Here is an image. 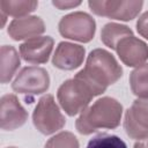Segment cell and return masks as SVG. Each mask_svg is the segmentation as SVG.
Wrapping results in <instances>:
<instances>
[{"instance_id":"1","label":"cell","mask_w":148,"mask_h":148,"mask_svg":"<svg viewBox=\"0 0 148 148\" xmlns=\"http://www.w3.org/2000/svg\"><path fill=\"white\" fill-rule=\"evenodd\" d=\"M121 75L123 68L116 58L104 49H95L89 53L84 68L75 76L87 83L97 96L103 94L110 84L116 83Z\"/></svg>"},{"instance_id":"2","label":"cell","mask_w":148,"mask_h":148,"mask_svg":"<svg viewBox=\"0 0 148 148\" xmlns=\"http://www.w3.org/2000/svg\"><path fill=\"white\" fill-rule=\"evenodd\" d=\"M123 114L121 104L112 97H102L83 110L76 119L75 127L79 133L88 135L101 128H116Z\"/></svg>"},{"instance_id":"3","label":"cell","mask_w":148,"mask_h":148,"mask_svg":"<svg viewBox=\"0 0 148 148\" xmlns=\"http://www.w3.org/2000/svg\"><path fill=\"white\" fill-rule=\"evenodd\" d=\"M95 97L91 89L77 76L65 81L57 92V98L68 116H75L87 109Z\"/></svg>"},{"instance_id":"4","label":"cell","mask_w":148,"mask_h":148,"mask_svg":"<svg viewBox=\"0 0 148 148\" xmlns=\"http://www.w3.org/2000/svg\"><path fill=\"white\" fill-rule=\"evenodd\" d=\"M32 123L45 135L56 133L65 126V116L61 113L52 95L46 94L38 101L32 113Z\"/></svg>"},{"instance_id":"5","label":"cell","mask_w":148,"mask_h":148,"mask_svg":"<svg viewBox=\"0 0 148 148\" xmlns=\"http://www.w3.org/2000/svg\"><path fill=\"white\" fill-rule=\"evenodd\" d=\"M59 32L65 38L88 43L94 38L96 31L95 20L84 12L71 13L59 21Z\"/></svg>"},{"instance_id":"6","label":"cell","mask_w":148,"mask_h":148,"mask_svg":"<svg viewBox=\"0 0 148 148\" xmlns=\"http://www.w3.org/2000/svg\"><path fill=\"white\" fill-rule=\"evenodd\" d=\"M50 87V76L45 68L28 66L20 71L12 83V89L23 95H39Z\"/></svg>"},{"instance_id":"7","label":"cell","mask_w":148,"mask_h":148,"mask_svg":"<svg viewBox=\"0 0 148 148\" xmlns=\"http://www.w3.org/2000/svg\"><path fill=\"white\" fill-rule=\"evenodd\" d=\"M92 13L99 16H105L120 21L133 20L141 10L142 1H89L88 2Z\"/></svg>"},{"instance_id":"8","label":"cell","mask_w":148,"mask_h":148,"mask_svg":"<svg viewBox=\"0 0 148 148\" xmlns=\"http://www.w3.org/2000/svg\"><path fill=\"white\" fill-rule=\"evenodd\" d=\"M124 128L132 139L148 138V98H138L133 102L125 113Z\"/></svg>"},{"instance_id":"9","label":"cell","mask_w":148,"mask_h":148,"mask_svg":"<svg viewBox=\"0 0 148 148\" xmlns=\"http://www.w3.org/2000/svg\"><path fill=\"white\" fill-rule=\"evenodd\" d=\"M28 119V112L13 94H6L0 99V126L5 131L21 127Z\"/></svg>"},{"instance_id":"10","label":"cell","mask_w":148,"mask_h":148,"mask_svg":"<svg viewBox=\"0 0 148 148\" xmlns=\"http://www.w3.org/2000/svg\"><path fill=\"white\" fill-rule=\"evenodd\" d=\"M120 60L126 66H140L148 59V46L147 44L134 37L133 35L126 36L117 44L114 49Z\"/></svg>"},{"instance_id":"11","label":"cell","mask_w":148,"mask_h":148,"mask_svg":"<svg viewBox=\"0 0 148 148\" xmlns=\"http://www.w3.org/2000/svg\"><path fill=\"white\" fill-rule=\"evenodd\" d=\"M53 49V39L50 36H37L20 45L21 57L29 64H44Z\"/></svg>"},{"instance_id":"12","label":"cell","mask_w":148,"mask_h":148,"mask_svg":"<svg viewBox=\"0 0 148 148\" xmlns=\"http://www.w3.org/2000/svg\"><path fill=\"white\" fill-rule=\"evenodd\" d=\"M86 50L83 46L69 42H61L58 44L52 58L54 67L64 71H72L77 68L84 59Z\"/></svg>"},{"instance_id":"13","label":"cell","mask_w":148,"mask_h":148,"mask_svg":"<svg viewBox=\"0 0 148 148\" xmlns=\"http://www.w3.org/2000/svg\"><path fill=\"white\" fill-rule=\"evenodd\" d=\"M44 31V21L38 16H24L14 18L8 25V35L14 40H28L39 36Z\"/></svg>"},{"instance_id":"14","label":"cell","mask_w":148,"mask_h":148,"mask_svg":"<svg viewBox=\"0 0 148 148\" xmlns=\"http://www.w3.org/2000/svg\"><path fill=\"white\" fill-rule=\"evenodd\" d=\"M20 66V56L15 47L3 45L0 50V81L7 83L14 76Z\"/></svg>"},{"instance_id":"15","label":"cell","mask_w":148,"mask_h":148,"mask_svg":"<svg viewBox=\"0 0 148 148\" xmlns=\"http://www.w3.org/2000/svg\"><path fill=\"white\" fill-rule=\"evenodd\" d=\"M38 6V1L34 0H1L0 13L6 16L24 17L29 13L34 12Z\"/></svg>"},{"instance_id":"16","label":"cell","mask_w":148,"mask_h":148,"mask_svg":"<svg viewBox=\"0 0 148 148\" xmlns=\"http://www.w3.org/2000/svg\"><path fill=\"white\" fill-rule=\"evenodd\" d=\"M131 35H133V32L128 27L118 24L114 22H110V23H106L102 28L101 39L106 46L114 50L117 44L120 42V39H123L126 36H131Z\"/></svg>"},{"instance_id":"17","label":"cell","mask_w":148,"mask_h":148,"mask_svg":"<svg viewBox=\"0 0 148 148\" xmlns=\"http://www.w3.org/2000/svg\"><path fill=\"white\" fill-rule=\"evenodd\" d=\"M132 92L139 98H148V62L138 66L130 75Z\"/></svg>"},{"instance_id":"18","label":"cell","mask_w":148,"mask_h":148,"mask_svg":"<svg viewBox=\"0 0 148 148\" xmlns=\"http://www.w3.org/2000/svg\"><path fill=\"white\" fill-rule=\"evenodd\" d=\"M87 148H127V146L117 135L101 133L89 140Z\"/></svg>"},{"instance_id":"19","label":"cell","mask_w":148,"mask_h":148,"mask_svg":"<svg viewBox=\"0 0 148 148\" xmlns=\"http://www.w3.org/2000/svg\"><path fill=\"white\" fill-rule=\"evenodd\" d=\"M45 148H79V141L73 133L60 132L49 139Z\"/></svg>"},{"instance_id":"20","label":"cell","mask_w":148,"mask_h":148,"mask_svg":"<svg viewBox=\"0 0 148 148\" xmlns=\"http://www.w3.org/2000/svg\"><path fill=\"white\" fill-rule=\"evenodd\" d=\"M136 30L142 37L148 39V12L143 13L139 17L136 22Z\"/></svg>"},{"instance_id":"21","label":"cell","mask_w":148,"mask_h":148,"mask_svg":"<svg viewBox=\"0 0 148 148\" xmlns=\"http://www.w3.org/2000/svg\"><path fill=\"white\" fill-rule=\"evenodd\" d=\"M52 5L59 9H69L81 5V1H64V0H56L52 1Z\"/></svg>"},{"instance_id":"22","label":"cell","mask_w":148,"mask_h":148,"mask_svg":"<svg viewBox=\"0 0 148 148\" xmlns=\"http://www.w3.org/2000/svg\"><path fill=\"white\" fill-rule=\"evenodd\" d=\"M134 148H147V146L145 143H142V142H136L134 145Z\"/></svg>"},{"instance_id":"23","label":"cell","mask_w":148,"mask_h":148,"mask_svg":"<svg viewBox=\"0 0 148 148\" xmlns=\"http://www.w3.org/2000/svg\"><path fill=\"white\" fill-rule=\"evenodd\" d=\"M8 148H16V147H8Z\"/></svg>"},{"instance_id":"24","label":"cell","mask_w":148,"mask_h":148,"mask_svg":"<svg viewBox=\"0 0 148 148\" xmlns=\"http://www.w3.org/2000/svg\"><path fill=\"white\" fill-rule=\"evenodd\" d=\"M147 148H148V145H147Z\"/></svg>"}]
</instances>
